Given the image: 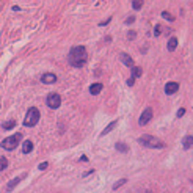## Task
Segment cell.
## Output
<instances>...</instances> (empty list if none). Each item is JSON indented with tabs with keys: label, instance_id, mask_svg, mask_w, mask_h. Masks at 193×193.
<instances>
[{
	"label": "cell",
	"instance_id": "6da1fadb",
	"mask_svg": "<svg viewBox=\"0 0 193 193\" xmlns=\"http://www.w3.org/2000/svg\"><path fill=\"white\" fill-rule=\"evenodd\" d=\"M86 58H88V55H86V49L83 47V46L72 47L69 55H68V60H69V63L74 68H82L86 63Z\"/></svg>",
	"mask_w": 193,
	"mask_h": 193
},
{
	"label": "cell",
	"instance_id": "7a4b0ae2",
	"mask_svg": "<svg viewBox=\"0 0 193 193\" xmlns=\"http://www.w3.org/2000/svg\"><path fill=\"white\" fill-rule=\"evenodd\" d=\"M138 143L146 146V148H154V149L155 148L157 149L165 148V143L162 140H159V138H155V137H152V135H141L138 138Z\"/></svg>",
	"mask_w": 193,
	"mask_h": 193
},
{
	"label": "cell",
	"instance_id": "3957f363",
	"mask_svg": "<svg viewBox=\"0 0 193 193\" xmlns=\"http://www.w3.org/2000/svg\"><path fill=\"white\" fill-rule=\"evenodd\" d=\"M39 118H41L39 110L36 107H30L29 112H27V115H25V118H24V126L33 127V126H36V123L39 121Z\"/></svg>",
	"mask_w": 193,
	"mask_h": 193
},
{
	"label": "cell",
	"instance_id": "277c9868",
	"mask_svg": "<svg viewBox=\"0 0 193 193\" xmlns=\"http://www.w3.org/2000/svg\"><path fill=\"white\" fill-rule=\"evenodd\" d=\"M21 138H22L21 134H14V135H11V137H8V138H5V140L2 141V148L6 149V151L16 149L17 144H19V141H21Z\"/></svg>",
	"mask_w": 193,
	"mask_h": 193
},
{
	"label": "cell",
	"instance_id": "5b68a950",
	"mask_svg": "<svg viewBox=\"0 0 193 193\" xmlns=\"http://www.w3.org/2000/svg\"><path fill=\"white\" fill-rule=\"evenodd\" d=\"M61 105V96L60 94H57V93H52V94H49L47 96V107L49 108H58Z\"/></svg>",
	"mask_w": 193,
	"mask_h": 193
},
{
	"label": "cell",
	"instance_id": "8992f818",
	"mask_svg": "<svg viewBox=\"0 0 193 193\" xmlns=\"http://www.w3.org/2000/svg\"><path fill=\"white\" fill-rule=\"evenodd\" d=\"M151 119H152V108H146L144 112L141 113L138 123H140V126H146V124L151 121Z\"/></svg>",
	"mask_w": 193,
	"mask_h": 193
},
{
	"label": "cell",
	"instance_id": "52a82bcc",
	"mask_svg": "<svg viewBox=\"0 0 193 193\" xmlns=\"http://www.w3.org/2000/svg\"><path fill=\"white\" fill-rule=\"evenodd\" d=\"M41 82H42V83H46V85L55 83V82H57V76H55V74H52V72H47V74H42Z\"/></svg>",
	"mask_w": 193,
	"mask_h": 193
},
{
	"label": "cell",
	"instance_id": "ba28073f",
	"mask_svg": "<svg viewBox=\"0 0 193 193\" xmlns=\"http://www.w3.org/2000/svg\"><path fill=\"white\" fill-rule=\"evenodd\" d=\"M179 90V83H176V82H170V83H167V86H165V93L167 94H174L178 93Z\"/></svg>",
	"mask_w": 193,
	"mask_h": 193
},
{
	"label": "cell",
	"instance_id": "9c48e42d",
	"mask_svg": "<svg viewBox=\"0 0 193 193\" xmlns=\"http://www.w3.org/2000/svg\"><path fill=\"white\" fill-rule=\"evenodd\" d=\"M119 60H121V63L123 64H126V66H134V60H132V57H130V55H127V53H119Z\"/></svg>",
	"mask_w": 193,
	"mask_h": 193
},
{
	"label": "cell",
	"instance_id": "30bf717a",
	"mask_svg": "<svg viewBox=\"0 0 193 193\" xmlns=\"http://www.w3.org/2000/svg\"><path fill=\"white\" fill-rule=\"evenodd\" d=\"M182 148H184V149L193 148V137H191V135H185V137L182 138Z\"/></svg>",
	"mask_w": 193,
	"mask_h": 193
},
{
	"label": "cell",
	"instance_id": "8fae6325",
	"mask_svg": "<svg viewBox=\"0 0 193 193\" xmlns=\"http://www.w3.org/2000/svg\"><path fill=\"white\" fill-rule=\"evenodd\" d=\"M178 38L176 36H171V38L168 39V44H167V49L170 50V52H173V50H176V47H178Z\"/></svg>",
	"mask_w": 193,
	"mask_h": 193
},
{
	"label": "cell",
	"instance_id": "7c38bea8",
	"mask_svg": "<svg viewBox=\"0 0 193 193\" xmlns=\"http://www.w3.org/2000/svg\"><path fill=\"white\" fill-rule=\"evenodd\" d=\"M102 88H104V85H102V83H93V85L90 86V93L96 96V94H99L100 91H102Z\"/></svg>",
	"mask_w": 193,
	"mask_h": 193
},
{
	"label": "cell",
	"instance_id": "4fadbf2b",
	"mask_svg": "<svg viewBox=\"0 0 193 193\" xmlns=\"http://www.w3.org/2000/svg\"><path fill=\"white\" fill-rule=\"evenodd\" d=\"M32 151H33V143L30 140H25L24 144H22V152L24 154H30Z\"/></svg>",
	"mask_w": 193,
	"mask_h": 193
},
{
	"label": "cell",
	"instance_id": "5bb4252c",
	"mask_svg": "<svg viewBox=\"0 0 193 193\" xmlns=\"http://www.w3.org/2000/svg\"><path fill=\"white\" fill-rule=\"evenodd\" d=\"M22 179H24V176H19V178H14L13 181H10V182H8V185H6V190H8V191H11V190H13V188H14V187L17 185V184H19V182L22 181Z\"/></svg>",
	"mask_w": 193,
	"mask_h": 193
},
{
	"label": "cell",
	"instance_id": "9a60e30c",
	"mask_svg": "<svg viewBox=\"0 0 193 193\" xmlns=\"http://www.w3.org/2000/svg\"><path fill=\"white\" fill-rule=\"evenodd\" d=\"M116 126H118V121H112V123H110V124L104 129V130H102V134H100V135H107V134H110V132H112Z\"/></svg>",
	"mask_w": 193,
	"mask_h": 193
},
{
	"label": "cell",
	"instance_id": "2e32d148",
	"mask_svg": "<svg viewBox=\"0 0 193 193\" xmlns=\"http://www.w3.org/2000/svg\"><path fill=\"white\" fill-rule=\"evenodd\" d=\"M141 74H143V69L140 66H132V77L134 79H138Z\"/></svg>",
	"mask_w": 193,
	"mask_h": 193
},
{
	"label": "cell",
	"instance_id": "e0dca14e",
	"mask_svg": "<svg viewBox=\"0 0 193 193\" xmlns=\"http://www.w3.org/2000/svg\"><path fill=\"white\" fill-rule=\"evenodd\" d=\"M115 148H116L119 152H127V151H129V146H127L126 143H121V141L116 143V144H115Z\"/></svg>",
	"mask_w": 193,
	"mask_h": 193
},
{
	"label": "cell",
	"instance_id": "ac0fdd59",
	"mask_svg": "<svg viewBox=\"0 0 193 193\" xmlns=\"http://www.w3.org/2000/svg\"><path fill=\"white\" fill-rule=\"evenodd\" d=\"M16 126V121H14V119H11V121H5L3 123V129H5V130H10V129H13Z\"/></svg>",
	"mask_w": 193,
	"mask_h": 193
},
{
	"label": "cell",
	"instance_id": "d6986e66",
	"mask_svg": "<svg viewBox=\"0 0 193 193\" xmlns=\"http://www.w3.org/2000/svg\"><path fill=\"white\" fill-rule=\"evenodd\" d=\"M141 6H143V0H134V2H132V8H134V10H140Z\"/></svg>",
	"mask_w": 193,
	"mask_h": 193
},
{
	"label": "cell",
	"instance_id": "ffe728a7",
	"mask_svg": "<svg viewBox=\"0 0 193 193\" xmlns=\"http://www.w3.org/2000/svg\"><path fill=\"white\" fill-rule=\"evenodd\" d=\"M6 167H8V160H6V157H0V171H3Z\"/></svg>",
	"mask_w": 193,
	"mask_h": 193
},
{
	"label": "cell",
	"instance_id": "44dd1931",
	"mask_svg": "<svg viewBox=\"0 0 193 193\" xmlns=\"http://www.w3.org/2000/svg\"><path fill=\"white\" fill-rule=\"evenodd\" d=\"M162 17H165V19H168L170 22H173V21H174V17H173V16H171L168 11H162Z\"/></svg>",
	"mask_w": 193,
	"mask_h": 193
},
{
	"label": "cell",
	"instance_id": "7402d4cb",
	"mask_svg": "<svg viewBox=\"0 0 193 193\" xmlns=\"http://www.w3.org/2000/svg\"><path fill=\"white\" fill-rule=\"evenodd\" d=\"M126 182H127V179H121V181H118V182L115 184V185H113V190H118V188L121 187V185H124Z\"/></svg>",
	"mask_w": 193,
	"mask_h": 193
},
{
	"label": "cell",
	"instance_id": "603a6c76",
	"mask_svg": "<svg viewBox=\"0 0 193 193\" xmlns=\"http://www.w3.org/2000/svg\"><path fill=\"white\" fill-rule=\"evenodd\" d=\"M160 32H162V27L157 24V25H155V29H154V35H155V36H159V35H160Z\"/></svg>",
	"mask_w": 193,
	"mask_h": 193
},
{
	"label": "cell",
	"instance_id": "cb8c5ba5",
	"mask_svg": "<svg viewBox=\"0 0 193 193\" xmlns=\"http://www.w3.org/2000/svg\"><path fill=\"white\" fill-rule=\"evenodd\" d=\"M135 21V16H130V17H127L126 19V25H129V24H132Z\"/></svg>",
	"mask_w": 193,
	"mask_h": 193
},
{
	"label": "cell",
	"instance_id": "d4e9b609",
	"mask_svg": "<svg viewBox=\"0 0 193 193\" xmlns=\"http://www.w3.org/2000/svg\"><path fill=\"white\" fill-rule=\"evenodd\" d=\"M185 115V108H179L178 110V118H181V116H184Z\"/></svg>",
	"mask_w": 193,
	"mask_h": 193
},
{
	"label": "cell",
	"instance_id": "484cf974",
	"mask_svg": "<svg viewBox=\"0 0 193 193\" xmlns=\"http://www.w3.org/2000/svg\"><path fill=\"white\" fill-rule=\"evenodd\" d=\"M127 36H129V39H135L137 33H135V32H129V33H127Z\"/></svg>",
	"mask_w": 193,
	"mask_h": 193
},
{
	"label": "cell",
	"instance_id": "4316f807",
	"mask_svg": "<svg viewBox=\"0 0 193 193\" xmlns=\"http://www.w3.org/2000/svg\"><path fill=\"white\" fill-rule=\"evenodd\" d=\"M47 167H49V163H47V162H42V163L39 165V170H46Z\"/></svg>",
	"mask_w": 193,
	"mask_h": 193
},
{
	"label": "cell",
	"instance_id": "83f0119b",
	"mask_svg": "<svg viewBox=\"0 0 193 193\" xmlns=\"http://www.w3.org/2000/svg\"><path fill=\"white\" fill-rule=\"evenodd\" d=\"M134 83H135V79H134V77H130V79L127 80V85H129V86H132Z\"/></svg>",
	"mask_w": 193,
	"mask_h": 193
},
{
	"label": "cell",
	"instance_id": "f1b7e54d",
	"mask_svg": "<svg viewBox=\"0 0 193 193\" xmlns=\"http://www.w3.org/2000/svg\"><path fill=\"white\" fill-rule=\"evenodd\" d=\"M110 21H112V17H108V19H107V21H104V22H100L99 25H102V27H104V25H105V24H108Z\"/></svg>",
	"mask_w": 193,
	"mask_h": 193
},
{
	"label": "cell",
	"instance_id": "f546056e",
	"mask_svg": "<svg viewBox=\"0 0 193 193\" xmlns=\"http://www.w3.org/2000/svg\"><path fill=\"white\" fill-rule=\"evenodd\" d=\"M146 193H152V191H151V190H148V191H146Z\"/></svg>",
	"mask_w": 193,
	"mask_h": 193
},
{
	"label": "cell",
	"instance_id": "4dcf8cb0",
	"mask_svg": "<svg viewBox=\"0 0 193 193\" xmlns=\"http://www.w3.org/2000/svg\"><path fill=\"white\" fill-rule=\"evenodd\" d=\"M191 182H193V179H191Z\"/></svg>",
	"mask_w": 193,
	"mask_h": 193
}]
</instances>
